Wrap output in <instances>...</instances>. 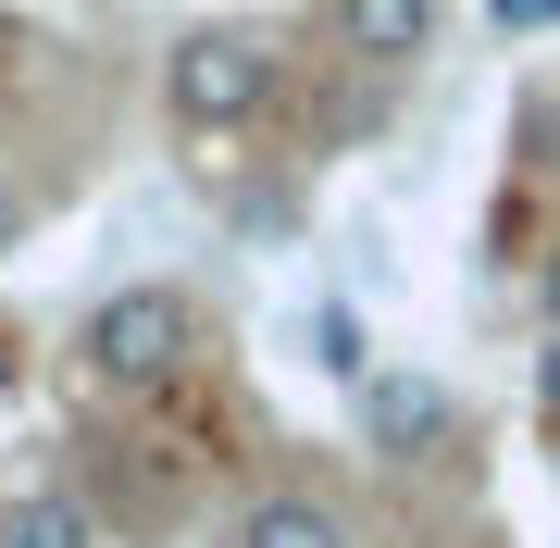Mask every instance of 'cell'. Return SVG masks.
<instances>
[{
	"label": "cell",
	"mask_w": 560,
	"mask_h": 548,
	"mask_svg": "<svg viewBox=\"0 0 560 548\" xmlns=\"http://www.w3.org/2000/svg\"><path fill=\"white\" fill-rule=\"evenodd\" d=\"M436 25H448V0H337V38H349V62H374V75L423 62Z\"/></svg>",
	"instance_id": "4"
},
{
	"label": "cell",
	"mask_w": 560,
	"mask_h": 548,
	"mask_svg": "<svg viewBox=\"0 0 560 548\" xmlns=\"http://www.w3.org/2000/svg\"><path fill=\"white\" fill-rule=\"evenodd\" d=\"M499 13H511V25H560V0H499Z\"/></svg>",
	"instance_id": "10"
},
{
	"label": "cell",
	"mask_w": 560,
	"mask_h": 548,
	"mask_svg": "<svg viewBox=\"0 0 560 548\" xmlns=\"http://www.w3.org/2000/svg\"><path fill=\"white\" fill-rule=\"evenodd\" d=\"M312 362L337 374V386H374V349H361V312H349V300L312 312Z\"/></svg>",
	"instance_id": "7"
},
{
	"label": "cell",
	"mask_w": 560,
	"mask_h": 548,
	"mask_svg": "<svg viewBox=\"0 0 560 548\" xmlns=\"http://www.w3.org/2000/svg\"><path fill=\"white\" fill-rule=\"evenodd\" d=\"M536 399L560 411V337H536Z\"/></svg>",
	"instance_id": "9"
},
{
	"label": "cell",
	"mask_w": 560,
	"mask_h": 548,
	"mask_svg": "<svg viewBox=\"0 0 560 548\" xmlns=\"http://www.w3.org/2000/svg\"><path fill=\"white\" fill-rule=\"evenodd\" d=\"M187 362H200V300L187 287H113L101 312H88V374L101 386H175Z\"/></svg>",
	"instance_id": "2"
},
{
	"label": "cell",
	"mask_w": 560,
	"mask_h": 548,
	"mask_svg": "<svg viewBox=\"0 0 560 548\" xmlns=\"http://www.w3.org/2000/svg\"><path fill=\"white\" fill-rule=\"evenodd\" d=\"M536 312H548V337H560V237L536 249Z\"/></svg>",
	"instance_id": "8"
},
{
	"label": "cell",
	"mask_w": 560,
	"mask_h": 548,
	"mask_svg": "<svg viewBox=\"0 0 560 548\" xmlns=\"http://www.w3.org/2000/svg\"><path fill=\"white\" fill-rule=\"evenodd\" d=\"M361 424H374L386 462H411V448H436V436H448V386H436V374H411V362H374V386H361Z\"/></svg>",
	"instance_id": "3"
},
{
	"label": "cell",
	"mask_w": 560,
	"mask_h": 548,
	"mask_svg": "<svg viewBox=\"0 0 560 548\" xmlns=\"http://www.w3.org/2000/svg\"><path fill=\"white\" fill-rule=\"evenodd\" d=\"M287 101V62L261 25H187L175 62H162V113L187 125V138H237V125H261Z\"/></svg>",
	"instance_id": "1"
},
{
	"label": "cell",
	"mask_w": 560,
	"mask_h": 548,
	"mask_svg": "<svg viewBox=\"0 0 560 548\" xmlns=\"http://www.w3.org/2000/svg\"><path fill=\"white\" fill-rule=\"evenodd\" d=\"M0 548H101V524H88L75 487H25V499H0Z\"/></svg>",
	"instance_id": "6"
},
{
	"label": "cell",
	"mask_w": 560,
	"mask_h": 548,
	"mask_svg": "<svg viewBox=\"0 0 560 548\" xmlns=\"http://www.w3.org/2000/svg\"><path fill=\"white\" fill-rule=\"evenodd\" d=\"M224 548H349V524L324 499H300V487H275V499H249L237 524H224Z\"/></svg>",
	"instance_id": "5"
}]
</instances>
